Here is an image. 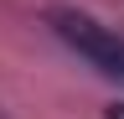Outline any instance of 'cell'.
Instances as JSON below:
<instances>
[{
	"instance_id": "obj_1",
	"label": "cell",
	"mask_w": 124,
	"mask_h": 119,
	"mask_svg": "<svg viewBox=\"0 0 124 119\" xmlns=\"http://www.w3.org/2000/svg\"><path fill=\"white\" fill-rule=\"evenodd\" d=\"M46 26H52L88 67H98L103 78L124 83V36L119 31H108L103 21H93L88 10H78V5H52L46 10Z\"/></svg>"
},
{
	"instance_id": "obj_2",
	"label": "cell",
	"mask_w": 124,
	"mask_h": 119,
	"mask_svg": "<svg viewBox=\"0 0 124 119\" xmlns=\"http://www.w3.org/2000/svg\"><path fill=\"white\" fill-rule=\"evenodd\" d=\"M103 119H124V103H114V109H103Z\"/></svg>"
},
{
	"instance_id": "obj_3",
	"label": "cell",
	"mask_w": 124,
	"mask_h": 119,
	"mask_svg": "<svg viewBox=\"0 0 124 119\" xmlns=\"http://www.w3.org/2000/svg\"><path fill=\"white\" fill-rule=\"evenodd\" d=\"M0 119H10V114H5V109H0Z\"/></svg>"
}]
</instances>
